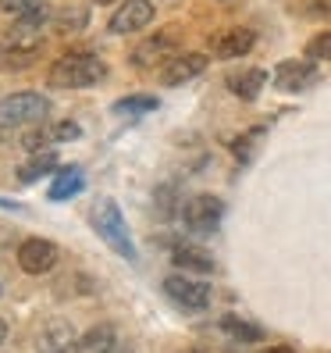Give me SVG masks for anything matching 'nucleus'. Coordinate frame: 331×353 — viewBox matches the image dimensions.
<instances>
[{"label":"nucleus","mask_w":331,"mask_h":353,"mask_svg":"<svg viewBox=\"0 0 331 353\" xmlns=\"http://www.w3.org/2000/svg\"><path fill=\"white\" fill-rule=\"evenodd\" d=\"M0 207H4V211H18V203H14V200H0Z\"/></svg>","instance_id":"c85d7f7f"},{"label":"nucleus","mask_w":331,"mask_h":353,"mask_svg":"<svg viewBox=\"0 0 331 353\" xmlns=\"http://www.w3.org/2000/svg\"><path fill=\"white\" fill-rule=\"evenodd\" d=\"M75 328L65 321V318H50L43 328H39V339H36V350L39 353H68L75 350Z\"/></svg>","instance_id":"f8f14e48"},{"label":"nucleus","mask_w":331,"mask_h":353,"mask_svg":"<svg viewBox=\"0 0 331 353\" xmlns=\"http://www.w3.org/2000/svg\"><path fill=\"white\" fill-rule=\"evenodd\" d=\"M96 4H114V0H96Z\"/></svg>","instance_id":"7c9ffc66"},{"label":"nucleus","mask_w":331,"mask_h":353,"mask_svg":"<svg viewBox=\"0 0 331 353\" xmlns=\"http://www.w3.org/2000/svg\"><path fill=\"white\" fill-rule=\"evenodd\" d=\"M264 82H267V72H264V68H246V72L228 75V90H232L239 100H257L260 90H264Z\"/></svg>","instance_id":"dca6fc26"},{"label":"nucleus","mask_w":331,"mask_h":353,"mask_svg":"<svg viewBox=\"0 0 331 353\" xmlns=\"http://www.w3.org/2000/svg\"><path fill=\"white\" fill-rule=\"evenodd\" d=\"M50 86L57 90H89L107 79V61L93 50H68L50 65Z\"/></svg>","instance_id":"f257e3e1"},{"label":"nucleus","mask_w":331,"mask_h":353,"mask_svg":"<svg viewBox=\"0 0 331 353\" xmlns=\"http://www.w3.org/2000/svg\"><path fill=\"white\" fill-rule=\"evenodd\" d=\"M217 328H221L228 339H239V343H260V339H264V328H260V325L246 321V318H235V314H224V318L217 321Z\"/></svg>","instance_id":"a211bd4d"},{"label":"nucleus","mask_w":331,"mask_h":353,"mask_svg":"<svg viewBox=\"0 0 331 353\" xmlns=\"http://www.w3.org/2000/svg\"><path fill=\"white\" fill-rule=\"evenodd\" d=\"M18 143H22V147H25L29 154L47 150V147H50V125H43V121H39V125H29V129H25V136L18 139Z\"/></svg>","instance_id":"4be33fe9"},{"label":"nucleus","mask_w":331,"mask_h":353,"mask_svg":"<svg viewBox=\"0 0 331 353\" xmlns=\"http://www.w3.org/2000/svg\"><path fill=\"white\" fill-rule=\"evenodd\" d=\"M118 346L114 325H93L89 332H82L75 339V353H111Z\"/></svg>","instance_id":"2eb2a0df"},{"label":"nucleus","mask_w":331,"mask_h":353,"mask_svg":"<svg viewBox=\"0 0 331 353\" xmlns=\"http://www.w3.org/2000/svg\"><path fill=\"white\" fill-rule=\"evenodd\" d=\"M0 293H4V285H0Z\"/></svg>","instance_id":"2f4dec72"},{"label":"nucleus","mask_w":331,"mask_h":353,"mask_svg":"<svg viewBox=\"0 0 331 353\" xmlns=\"http://www.w3.org/2000/svg\"><path fill=\"white\" fill-rule=\"evenodd\" d=\"M54 26H57L61 32H78V29H86V26H89L86 4H65V8H57Z\"/></svg>","instance_id":"6ab92c4d"},{"label":"nucleus","mask_w":331,"mask_h":353,"mask_svg":"<svg viewBox=\"0 0 331 353\" xmlns=\"http://www.w3.org/2000/svg\"><path fill=\"white\" fill-rule=\"evenodd\" d=\"M47 111H50V100L43 93H32V90L8 93L4 100H0V136L39 125V121L47 118Z\"/></svg>","instance_id":"f03ea898"},{"label":"nucleus","mask_w":331,"mask_h":353,"mask_svg":"<svg viewBox=\"0 0 331 353\" xmlns=\"http://www.w3.org/2000/svg\"><path fill=\"white\" fill-rule=\"evenodd\" d=\"M111 353H136V350H132V346H129V343H118V346H114V350H111Z\"/></svg>","instance_id":"a878e982"},{"label":"nucleus","mask_w":331,"mask_h":353,"mask_svg":"<svg viewBox=\"0 0 331 353\" xmlns=\"http://www.w3.org/2000/svg\"><path fill=\"white\" fill-rule=\"evenodd\" d=\"M147 26H153V4L150 0H125L114 14H111V32L114 36H132L142 32Z\"/></svg>","instance_id":"9d476101"},{"label":"nucleus","mask_w":331,"mask_h":353,"mask_svg":"<svg viewBox=\"0 0 331 353\" xmlns=\"http://www.w3.org/2000/svg\"><path fill=\"white\" fill-rule=\"evenodd\" d=\"M203 72H206V54H200V50H178V54H171L160 65V82H164V86H185V82H193Z\"/></svg>","instance_id":"6e6552de"},{"label":"nucleus","mask_w":331,"mask_h":353,"mask_svg":"<svg viewBox=\"0 0 331 353\" xmlns=\"http://www.w3.org/2000/svg\"><path fill=\"white\" fill-rule=\"evenodd\" d=\"M36 61H39V43H29V47H14V50H8L4 57H0V65L11 68V72H18V68L36 65Z\"/></svg>","instance_id":"412c9836"},{"label":"nucleus","mask_w":331,"mask_h":353,"mask_svg":"<svg viewBox=\"0 0 331 353\" xmlns=\"http://www.w3.org/2000/svg\"><path fill=\"white\" fill-rule=\"evenodd\" d=\"M321 79L314 57H288L281 65H275V86L285 93H303Z\"/></svg>","instance_id":"0eeeda50"},{"label":"nucleus","mask_w":331,"mask_h":353,"mask_svg":"<svg viewBox=\"0 0 331 353\" xmlns=\"http://www.w3.org/2000/svg\"><path fill=\"white\" fill-rule=\"evenodd\" d=\"M171 264L178 272H189V275H211L214 272V257L203 250V246H193V243H175L171 246Z\"/></svg>","instance_id":"ddd939ff"},{"label":"nucleus","mask_w":331,"mask_h":353,"mask_svg":"<svg viewBox=\"0 0 331 353\" xmlns=\"http://www.w3.org/2000/svg\"><path fill=\"white\" fill-rule=\"evenodd\" d=\"M93 228H96V236L107 243L118 257L136 261V243H132V236H129L125 214H121V207H118L114 200L103 196V200L96 203V211H93Z\"/></svg>","instance_id":"7ed1b4c3"},{"label":"nucleus","mask_w":331,"mask_h":353,"mask_svg":"<svg viewBox=\"0 0 331 353\" xmlns=\"http://www.w3.org/2000/svg\"><path fill=\"white\" fill-rule=\"evenodd\" d=\"M257 43V36L253 29H246V26H232V29H221L214 32L211 39H206V50H211L214 57L221 61H232V57H242V54H250Z\"/></svg>","instance_id":"1a4fd4ad"},{"label":"nucleus","mask_w":331,"mask_h":353,"mask_svg":"<svg viewBox=\"0 0 331 353\" xmlns=\"http://www.w3.org/2000/svg\"><path fill=\"white\" fill-rule=\"evenodd\" d=\"M78 136H82V125H78V121H72V118L54 121V125H50V143H75Z\"/></svg>","instance_id":"5701e85b"},{"label":"nucleus","mask_w":331,"mask_h":353,"mask_svg":"<svg viewBox=\"0 0 331 353\" xmlns=\"http://www.w3.org/2000/svg\"><path fill=\"white\" fill-rule=\"evenodd\" d=\"M4 339H8V321L0 318V346H4Z\"/></svg>","instance_id":"cd10ccee"},{"label":"nucleus","mask_w":331,"mask_h":353,"mask_svg":"<svg viewBox=\"0 0 331 353\" xmlns=\"http://www.w3.org/2000/svg\"><path fill=\"white\" fill-rule=\"evenodd\" d=\"M164 293H168L182 310H203L211 307V282H200L189 272H175L164 279Z\"/></svg>","instance_id":"39448f33"},{"label":"nucleus","mask_w":331,"mask_h":353,"mask_svg":"<svg viewBox=\"0 0 331 353\" xmlns=\"http://www.w3.org/2000/svg\"><path fill=\"white\" fill-rule=\"evenodd\" d=\"M57 172V154L54 150H39V154H32L22 168H18V182L22 185H29V182H36V179H47V175H54Z\"/></svg>","instance_id":"f3484780"},{"label":"nucleus","mask_w":331,"mask_h":353,"mask_svg":"<svg viewBox=\"0 0 331 353\" xmlns=\"http://www.w3.org/2000/svg\"><path fill=\"white\" fill-rule=\"evenodd\" d=\"M178 218H182L185 232L211 236V232H217V225H221V218H224V200L214 196V193H193V196L182 200Z\"/></svg>","instance_id":"20e7f679"},{"label":"nucleus","mask_w":331,"mask_h":353,"mask_svg":"<svg viewBox=\"0 0 331 353\" xmlns=\"http://www.w3.org/2000/svg\"><path fill=\"white\" fill-rule=\"evenodd\" d=\"M171 54H178V50H175V36H171V32H157V36H150V39H142V43L132 50L129 61H132L136 68H160Z\"/></svg>","instance_id":"9b49d317"},{"label":"nucleus","mask_w":331,"mask_h":353,"mask_svg":"<svg viewBox=\"0 0 331 353\" xmlns=\"http://www.w3.org/2000/svg\"><path fill=\"white\" fill-rule=\"evenodd\" d=\"M61 250L54 239H43V236H29L18 243V268H22L25 275H47L54 272Z\"/></svg>","instance_id":"423d86ee"},{"label":"nucleus","mask_w":331,"mask_h":353,"mask_svg":"<svg viewBox=\"0 0 331 353\" xmlns=\"http://www.w3.org/2000/svg\"><path fill=\"white\" fill-rule=\"evenodd\" d=\"M178 353H203V350H196V346H189V350H178Z\"/></svg>","instance_id":"c756f323"},{"label":"nucleus","mask_w":331,"mask_h":353,"mask_svg":"<svg viewBox=\"0 0 331 353\" xmlns=\"http://www.w3.org/2000/svg\"><path fill=\"white\" fill-rule=\"evenodd\" d=\"M264 353H296L292 346H271V350H264Z\"/></svg>","instance_id":"bb28decb"},{"label":"nucleus","mask_w":331,"mask_h":353,"mask_svg":"<svg viewBox=\"0 0 331 353\" xmlns=\"http://www.w3.org/2000/svg\"><path fill=\"white\" fill-rule=\"evenodd\" d=\"M36 8H43V0H0V11H8L14 18H22V14H29Z\"/></svg>","instance_id":"393cba45"},{"label":"nucleus","mask_w":331,"mask_h":353,"mask_svg":"<svg viewBox=\"0 0 331 353\" xmlns=\"http://www.w3.org/2000/svg\"><path fill=\"white\" fill-rule=\"evenodd\" d=\"M82 190H86V175H82L75 164H68V168H57V175H54V182H50V190H47V200L61 203V200L78 196Z\"/></svg>","instance_id":"4468645a"},{"label":"nucleus","mask_w":331,"mask_h":353,"mask_svg":"<svg viewBox=\"0 0 331 353\" xmlns=\"http://www.w3.org/2000/svg\"><path fill=\"white\" fill-rule=\"evenodd\" d=\"M306 57H314V61H331V29L317 32L314 39L306 43Z\"/></svg>","instance_id":"b1692460"},{"label":"nucleus","mask_w":331,"mask_h":353,"mask_svg":"<svg viewBox=\"0 0 331 353\" xmlns=\"http://www.w3.org/2000/svg\"><path fill=\"white\" fill-rule=\"evenodd\" d=\"M118 114H147V111H157V97L153 93H132V97H121L114 103Z\"/></svg>","instance_id":"aec40b11"}]
</instances>
